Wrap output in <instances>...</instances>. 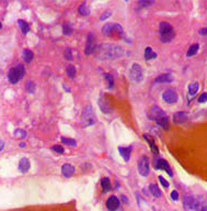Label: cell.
I'll return each instance as SVG.
<instances>
[{
	"label": "cell",
	"instance_id": "6da1fadb",
	"mask_svg": "<svg viewBox=\"0 0 207 211\" xmlns=\"http://www.w3.org/2000/svg\"><path fill=\"white\" fill-rule=\"evenodd\" d=\"M124 48L122 46L110 43L100 44L96 48V56L100 60H116L123 56Z\"/></svg>",
	"mask_w": 207,
	"mask_h": 211
},
{
	"label": "cell",
	"instance_id": "7a4b0ae2",
	"mask_svg": "<svg viewBox=\"0 0 207 211\" xmlns=\"http://www.w3.org/2000/svg\"><path fill=\"white\" fill-rule=\"evenodd\" d=\"M183 205L185 209L193 211H207V201L203 197L194 196L191 194L184 196Z\"/></svg>",
	"mask_w": 207,
	"mask_h": 211
},
{
	"label": "cell",
	"instance_id": "3957f363",
	"mask_svg": "<svg viewBox=\"0 0 207 211\" xmlns=\"http://www.w3.org/2000/svg\"><path fill=\"white\" fill-rule=\"evenodd\" d=\"M149 119L153 120L157 122V124H159L160 127L164 130H169V119L167 117V115L163 112V110L157 106H153L151 110L149 111L148 115Z\"/></svg>",
	"mask_w": 207,
	"mask_h": 211
},
{
	"label": "cell",
	"instance_id": "277c9868",
	"mask_svg": "<svg viewBox=\"0 0 207 211\" xmlns=\"http://www.w3.org/2000/svg\"><path fill=\"white\" fill-rule=\"evenodd\" d=\"M159 32H160V38L163 43H169L174 38V30L173 26L169 22L162 21L159 24Z\"/></svg>",
	"mask_w": 207,
	"mask_h": 211
},
{
	"label": "cell",
	"instance_id": "5b68a950",
	"mask_svg": "<svg viewBox=\"0 0 207 211\" xmlns=\"http://www.w3.org/2000/svg\"><path fill=\"white\" fill-rule=\"evenodd\" d=\"M96 122V117L93 112V109L91 106H87L86 108L82 110L81 113V123L83 128L91 127Z\"/></svg>",
	"mask_w": 207,
	"mask_h": 211
},
{
	"label": "cell",
	"instance_id": "8992f818",
	"mask_svg": "<svg viewBox=\"0 0 207 211\" xmlns=\"http://www.w3.org/2000/svg\"><path fill=\"white\" fill-rule=\"evenodd\" d=\"M25 74V69L24 66L22 64L16 65V67H12L8 73V80L10 81V84H16L19 83L20 80L24 77Z\"/></svg>",
	"mask_w": 207,
	"mask_h": 211
},
{
	"label": "cell",
	"instance_id": "52a82bcc",
	"mask_svg": "<svg viewBox=\"0 0 207 211\" xmlns=\"http://www.w3.org/2000/svg\"><path fill=\"white\" fill-rule=\"evenodd\" d=\"M102 33L105 36L113 38L114 35H123V28L118 23H106L102 28Z\"/></svg>",
	"mask_w": 207,
	"mask_h": 211
},
{
	"label": "cell",
	"instance_id": "ba28073f",
	"mask_svg": "<svg viewBox=\"0 0 207 211\" xmlns=\"http://www.w3.org/2000/svg\"><path fill=\"white\" fill-rule=\"evenodd\" d=\"M129 77L135 83H140L143 79V68L139 64H134L129 70Z\"/></svg>",
	"mask_w": 207,
	"mask_h": 211
},
{
	"label": "cell",
	"instance_id": "9c48e42d",
	"mask_svg": "<svg viewBox=\"0 0 207 211\" xmlns=\"http://www.w3.org/2000/svg\"><path fill=\"white\" fill-rule=\"evenodd\" d=\"M138 172L141 176L146 177L149 174V161L147 156H141L138 161Z\"/></svg>",
	"mask_w": 207,
	"mask_h": 211
},
{
	"label": "cell",
	"instance_id": "30bf717a",
	"mask_svg": "<svg viewBox=\"0 0 207 211\" xmlns=\"http://www.w3.org/2000/svg\"><path fill=\"white\" fill-rule=\"evenodd\" d=\"M96 36H94L92 33H89L88 38H87L86 47H84V54H86V55L92 54L93 52L96 51Z\"/></svg>",
	"mask_w": 207,
	"mask_h": 211
},
{
	"label": "cell",
	"instance_id": "8fae6325",
	"mask_svg": "<svg viewBox=\"0 0 207 211\" xmlns=\"http://www.w3.org/2000/svg\"><path fill=\"white\" fill-rule=\"evenodd\" d=\"M162 97H163V100H164L167 103H175L179 99V96H178V93H176V91H174V90H172V89L166 90V91L163 93Z\"/></svg>",
	"mask_w": 207,
	"mask_h": 211
},
{
	"label": "cell",
	"instance_id": "7c38bea8",
	"mask_svg": "<svg viewBox=\"0 0 207 211\" xmlns=\"http://www.w3.org/2000/svg\"><path fill=\"white\" fill-rule=\"evenodd\" d=\"M99 107L101 109V111L104 112V113H112L113 112V107H112V103L110 102V100L102 97V98H100L99 99Z\"/></svg>",
	"mask_w": 207,
	"mask_h": 211
},
{
	"label": "cell",
	"instance_id": "4fadbf2b",
	"mask_svg": "<svg viewBox=\"0 0 207 211\" xmlns=\"http://www.w3.org/2000/svg\"><path fill=\"white\" fill-rule=\"evenodd\" d=\"M156 170H166L170 177H172V175H173V174H172V170H171L170 165L168 164V162H167V161H164V160H162V158H158V160L156 161Z\"/></svg>",
	"mask_w": 207,
	"mask_h": 211
},
{
	"label": "cell",
	"instance_id": "5bb4252c",
	"mask_svg": "<svg viewBox=\"0 0 207 211\" xmlns=\"http://www.w3.org/2000/svg\"><path fill=\"white\" fill-rule=\"evenodd\" d=\"M120 207V200L116 196H111L110 198L106 200V208L111 211H115Z\"/></svg>",
	"mask_w": 207,
	"mask_h": 211
},
{
	"label": "cell",
	"instance_id": "9a60e30c",
	"mask_svg": "<svg viewBox=\"0 0 207 211\" xmlns=\"http://www.w3.org/2000/svg\"><path fill=\"white\" fill-rule=\"evenodd\" d=\"M30 167H31V164H30V161L29 158H26V157H23L21 158L19 162V170L21 173L25 174L29 172Z\"/></svg>",
	"mask_w": 207,
	"mask_h": 211
},
{
	"label": "cell",
	"instance_id": "2e32d148",
	"mask_svg": "<svg viewBox=\"0 0 207 211\" xmlns=\"http://www.w3.org/2000/svg\"><path fill=\"white\" fill-rule=\"evenodd\" d=\"M186 120H188V113L186 112H176V113H174V115H173V121H174V123H176V124H181V123H184V122H186Z\"/></svg>",
	"mask_w": 207,
	"mask_h": 211
},
{
	"label": "cell",
	"instance_id": "e0dca14e",
	"mask_svg": "<svg viewBox=\"0 0 207 211\" xmlns=\"http://www.w3.org/2000/svg\"><path fill=\"white\" fill-rule=\"evenodd\" d=\"M61 173L65 177H71L75 174V167L70 164H64L61 167Z\"/></svg>",
	"mask_w": 207,
	"mask_h": 211
},
{
	"label": "cell",
	"instance_id": "ac0fdd59",
	"mask_svg": "<svg viewBox=\"0 0 207 211\" xmlns=\"http://www.w3.org/2000/svg\"><path fill=\"white\" fill-rule=\"evenodd\" d=\"M143 139H145V140L149 143L150 148H151V152H152L155 155H157V154L159 153V151H158V146L155 144V140H153V139L151 138L149 134H143Z\"/></svg>",
	"mask_w": 207,
	"mask_h": 211
},
{
	"label": "cell",
	"instance_id": "d6986e66",
	"mask_svg": "<svg viewBox=\"0 0 207 211\" xmlns=\"http://www.w3.org/2000/svg\"><path fill=\"white\" fill-rule=\"evenodd\" d=\"M173 76L171 74H162L156 78V83H172Z\"/></svg>",
	"mask_w": 207,
	"mask_h": 211
},
{
	"label": "cell",
	"instance_id": "ffe728a7",
	"mask_svg": "<svg viewBox=\"0 0 207 211\" xmlns=\"http://www.w3.org/2000/svg\"><path fill=\"white\" fill-rule=\"evenodd\" d=\"M118 151H120V154L123 156L125 162H128L129 157H131L132 147H118Z\"/></svg>",
	"mask_w": 207,
	"mask_h": 211
},
{
	"label": "cell",
	"instance_id": "44dd1931",
	"mask_svg": "<svg viewBox=\"0 0 207 211\" xmlns=\"http://www.w3.org/2000/svg\"><path fill=\"white\" fill-rule=\"evenodd\" d=\"M156 57H157V53H155L150 46L145 48V60L146 61H150V60H153V58Z\"/></svg>",
	"mask_w": 207,
	"mask_h": 211
},
{
	"label": "cell",
	"instance_id": "7402d4cb",
	"mask_svg": "<svg viewBox=\"0 0 207 211\" xmlns=\"http://www.w3.org/2000/svg\"><path fill=\"white\" fill-rule=\"evenodd\" d=\"M22 57L26 63H31L33 57H34V54H33V52L31 51V50H28V48H26V50H24V51L22 52Z\"/></svg>",
	"mask_w": 207,
	"mask_h": 211
},
{
	"label": "cell",
	"instance_id": "603a6c76",
	"mask_svg": "<svg viewBox=\"0 0 207 211\" xmlns=\"http://www.w3.org/2000/svg\"><path fill=\"white\" fill-rule=\"evenodd\" d=\"M149 189L153 197H156V198H160V197H161V190H160L159 187H158L156 184H150Z\"/></svg>",
	"mask_w": 207,
	"mask_h": 211
},
{
	"label": "cell",
	"instance_id": "cb8c5ba5",
	"mask_svg": "<svg viewBox=\"0 0 207 211\" xmlns=\"http://www.w3.org/2000/svg\"><path fill=\"white\" fill-rule=\"evenodd\" d=\"M78 12L81 14V16H89L90 14V9H89V6L87 5L86 2L81 3L78 8Z\"/></svg>",
	"mask_w": 207,
	"mask_h": 211
},
{
	"label": "cell",
	"instance_id": "d4e9b609",
	"mask_svg": "<svg viewBox=\"0 0 207 211\" xmlns=\"http://www.w3.org/2000/svg\"><path fill=\"white\" fill-rule=\"evenodd\" d=\"M18 23H19L20 29H21V31H22L23 34H26V33H29V31H30L29 23L25 22L24 20H18Z\"/></svg>",
	"mask_w": 207,
	"mask_h": 211
},
{
	"label": "cell",
	"instance_id": "484cf974",
	"mask_svg": "<svg viewBox=\"0 0 207 211\" xmlns=\"http://www.w3.org/2000/svg\"><path fill=\"white\" fill-rule=\"evenodd\" d=\"M198 88H200L198 83H192L188 86V93H190V96H195L196 93L198 91Z\"/></svg>",
	"mask_w": 207,
	"mask_h": 211
},
{
	"label": "cell",
	"instance_id": "4316f807",
	"mask_svg": "<svg viewBox=\"0 0 207 211\" xmlns=\"http://www.w3.org/2000/svg\"><path fill=\"white\" fill-rule=\"evenodd\" d=\"M198 48H200V45H198L197 43H195V44H192L191 47L188 48V54H186V56H188V57L194 56V55L198 52Z\"/></svg>",
	"mask_w": 207,
	"mask_h": 211
},
{
	"label": "cell",
	"instance_id": "83f0119b",
	"mask_svg": "<svg viewBox=\"0 0 207 211\" xmlns=\"http://www.w3.org/2000/svg\"><path fill=\"white\" fill-rule=\"evenodd\" d=\"M101 184H102V188L104 191H110L112 189V185H111V182H110V179L108 178V177H104V178H102V182H101Z\"/></svg>",
	"mask_w": 207,
	"mask_h": 211
},
{
	"label": "cell",
	"instance_id": "f1b7e54d",
	"mask_svg": "<svg viewBox=\"0 0 207 211\" xmlns=\"http://www.w3.org/2000/svg\"><path fill=\"white\" fill-rule=\"evenodd\" d=\"M104 78L108 84V89H113L114 88V78H113V76L111 74H104Z\"/></svg>",
	"mask_w": 207,
	"mask_h": 211
},
{
	"label": "cell",
	"instance_id": "f546056e",
	"mask_svg": "<svg viewBox=\"0 0 207 211\" xmlns=\"http://www.w3.org/2000/svg\"><path fill=\"white\" fill-rule=\"evenodd\" d=\"M66 70H67V75L69 76V78L73 79V78H75V75H76V67H75L73 65H68Z\"/></svg>",
	"mask_w": 207,
	"mask_h": 211
},
{
	"label": "cell",
	"instance_id": "4dcf8cb0",
	"mask_svg": "<svg viewBox=\"0 0 207 211\" xmlns=\"http://www.w3.org/2000/svg\"><path fill=\"white\" fill-rule=\"evenodd\" d=\"M61 142L65 144H67V145H70V146H76L77 145V142L73 139H68V138H64V136H61Z\"/></svg>",
	"mask_w": 207,
	"mask_h": 211
},
{
	"label": "cell",
	"instance_id": "1f68e13d",
	"mask_svg": "<svg viewBox=\"0 0 207 211\" xmlns=\"http://www.w3.org/2000/svg\"><path fill=\"white\" fill-rule=\"evenodd\" d=\"M14 136L20 138V139H23L26 136V132L24 131V130H21V129H16V131H14Z\"/></svg>",
	"mask_w": 207,
	"mask_h": 211
},
{
	"label": "cell",
	"instance_id": "d6a6232c",
	"mask_svg": "<svg viewBox=\"0 0 207 211\" xmlns=\"http://www.w3.org/2000/svg\"><path fill=\"white\" fill-rule=\"evenodd\" d=\"M72 32H73V30L70 26H68V24H64V26H63V33H64L65 35H70Z\"/></svg>",
	"mask_w": 207,
	"mask_h": 211
},
{
	"label": "cell",
	"instance_id": "836d02e7",
	"mask_svg": "<svg viewBox=\"0 0 207 211\" xmlns=\"http://www.w3.org/2000/svg\"><path fill=\"white\" fill-rule=\"evenodd\" d=\"M26 90L30 93H33L35 91V84L33 81H28L26 83Z\"/></svg>",
	"mask_w": 207,
	"mask_h": 211
},
{
	"label": "cell",
	"instance_id": "e575fe53",
	"mask_svg": "<svg viewBox=\"0 0 207 211\" xmlns=\"http://www.w3.org/2000/svg\"><path fill=\"white\" fill-rule=\"evenodd\" d=\"M64 56L67 61H72V53H71V50H70V48H66V50H65Z\"/></svg>",
	"mask_w": 207,
	"mask_h": 211
},
{
	"label": "cell",
	"instance_id": "d590c367",
	"mask_svg": "<svg viewBox=\"0 0 207 211\" xmlns=\"http://www.w3.org/2000/svg\"><path fill=\"white\" fill-rule=\"evenodd\" d=\"M52 150L55 151L56 153H59V154H63L65 152L64 147L61 146V145H53V146H52Z\"/></svg>",
	"mask_w": 207,
	"mask_h": 211
},
{
	"label": "cell",
	"instance_id": "8d00e7d4",
	"mask_svg": "<svg viewBox=\"0 0 207 211\" xmlns=\"http://www.w3.org/2000/svg\"><path fill=\"white\" fill-rule=\"evenodd\" d=\"M138 5H139L140 7H149L151 6V5H153V1H148V0H140L139 2H138Z\"/></svg>",
	"mask_w": 207,
	"mask_h": 211
},
{
	"label": "cell",
	"instance_id": "74e56055",
	"mask_svg": "<svg viewBox=\"0 0 207 211\" xmlns=\"http://www.w3.org/2000/svg\"><path fill=\"white\" fill-rule=\"evenodd\" d=\"M198 102H207V93H202L201 96H200V98H198Z\"/></svg>",
	"mask_w": 207,
	"mask_h": 211
},
{
	"label": "cell",
	"instance_id": "f35d334b",
	"mask_svg": "<svg viewBox=\"0 0 207 211\" xmlns=\"http://www.w3.org/2000/svg\"><path fill=\"white\" fill-rule=\"evenodd\" d=\"M159 180H160V182L162 184V186L164 187V188H168V187H169V182H167V180L163 178L162 176H160V177H159Z\"/></svg>",
	"mask_w": 207,
	"mask_h": 211
},
{
	"label": "cell",
	"instance_id": "ab89813d",
	"mask_svg": "<svg viewBox=\"0 0 207 211\" xmlns=\"http://www.w3.org/2000/svg\"><path fill=\"white\" fill-rule=\"evenodd\" d=\"M171 198H172L173 200H179V194H178V191L173 190V191L171 192Z\"/></svg>",
	"mask_w": 207,
	"mask_h": 211
},
{
	"label": "cell",
	"instance_id": "60d3db41",
	"mask_svg": "<svg viewBox=\"0 0 207 211\" xmlns=\"http://www.w3.org/2000/svg\"><path fill=\"white\" fill-rule=\"evenodd\" d=\"M110 16H111V11H106V12L103 13L102 16H101V20H102V21H103V20L108 19V17H110Z\"/></svg>",
	"mask_w": 207,
	"mask_h": 211
},
{
	"label": "cell",
	"instance_id": "b9f144b4",
	"mask_svg": "<svg viewBox=\"0 0 207 211\" xmlns=\"http://www.w3.org/2000/svg\"><path fill=\"white\" fill-rule=\"evenodd\" d=\"M3 147H4V142H3V141L1 140V139H0V153L2 152Z\"/></svg>",
	"mask_w": 207,
	"mask_h": 211
},
{
	"label": "cell",
	"instance_id": "7bdbcfd3",
	"mask_svg": "<svg viewBox=\"0 0 207 211\" xmlns=\"http://www.w3.org/2000/svg\"><path fill=\"white\" fill-rule=\"evenodd\" d=\"M200 34L206 35V34H207V29H202V30H200Z\"/></svg>",
	"mask_w": 207,
	"mask_h": 211
},
{
	"label": "cell",
	"instance_id": "ee69618b",
	"mask_svg": "<svg viewBox=\"0 0 207 211\" xmlns=\"http://www.w3.org/2000/svg\"><path fill=\"white\" fill-rule=\"evenodd\" d=\"M20 146H21V147H24V146H25V144H24V143H20Z\"/></svg>",
	"mask_w": 207,
	"mask_h": 211
},
{
	"label": "cell",
	"instance_id": "f6af8a7d",
	"mask_svg": "<svg viewBox=\"0 0 207 211\" xmlns=\"http://www.w3.org/2000/svg\"><path fill=\"white\" fill-rule=\"evenodd\" d=\"M0 29H2V24H1V22H0Z\"/></svg>",
	"mask_w": 207,
	"mask_h": 211
}]
</instances>
